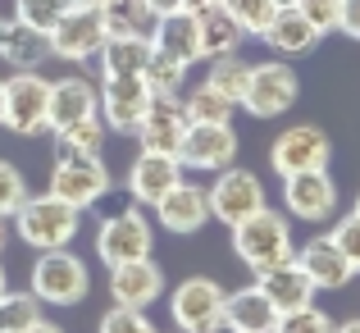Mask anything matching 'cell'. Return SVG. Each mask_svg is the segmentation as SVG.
<instances>
[{"instance_id":"1","label":"cell","mask_w":360,"mask_h":333,"mask_svg":"<svg viewBox=\"0 0 360 333\" xmlns=\"http://www.w3.org/2000/svg\"><path fill=\"white\" fill-rule=\"evenodd\" d=\"M233 251H238V260L246 265L251 274L260 270H274V265L292 260L297 256V242H292V224L283 211H255L246 215L242 224H233Z\"/></svg>"},{"instance_id":"2","label":"cell","mask_w":360,"mask_h":333,"mask_svg":"<svg viewBox=\"0 0 360 333\" xmlns=\"http://www.w3.org/2000/svg\"><path fill=\"white\" fill-rule=\"evenodd\" d=\"M14 228L32 251H60V246H69L73 237H78L82 211H73L69 201L41 192V196H27V201L14 211Z\"/></svg>"},{"instance_id":"3","label":"cell","mask_w":360,"mask_h":333,"mask_svg":"<svg viewBox=\"0 0 360 333\" xmlns=\"http://www.w3.org/2000/svg\"><path fill=\"white\" fill-rule=\"evenodd\" d=\"M27 292H32L41 306H78V301L91 292V270H87L82 256L69 251V246H60V251H37Z\"/></svg>"},{"instance_id":"4","label":"cell","mask_w":360,"mask_h":333,"mask_svg":"<svg viewBox=\"0 0 360 333\" xmlns=\"http://www.w3.org/2000/svg\"><path fill=\"white\" fill-rule=\"evenodd\" d=\"M0 128H9L14 137H41L51 128V78H41V73H14V78H5Z\"/></svg>"},{"instance_id":"5","label":"cell","mask_w":360,"mask_h":333,"mask_svg":"<svg viewBox=\"0 0 360 333\" xmlns=\"http://www.w3.org/2000/svg\"><path fill=\"white\" fill-rule=\"evenodd\" d=\"M224 301H229V292H224L219 279H210V274L183 279L174 288V297H169L174 329H183V333H219L224 329Z\"/></svg>"},{"instance_id":"6","label":"cell","mask_w":360,"mask_h":333,"mask_svg":"<svg viewBox=\"0 0 360 333\" xmlns=\"http://www.w3.org/2000/svg\"><path fill=\"white\" fill-rule=\"evenodd\" d=\"M297 92H301V78L288 60H264V64H251V82H246V96H242V110L251 119H278L297 106Z\"/></svg>"},{"instance_id":"7","label":"cell","mask_w":360,"mask_h":333,"mask_svg":"<svg viewBox=\"0 0 360 333\" xmlns=\"http://www.w3.org/2000/svg\"><path fill=\"white\" fill-rule=\"evenodd\" d=\"M46 192L69 201L73 211H91L96 201L110 196V169L101 156H64V160H55Z\"/></svg>"},{"instance_id":"8","label":"cell","mask_w":360,"mask_h":333,"mask_svg":"<svg viewBox=\"0 0 360 333\" xmlns=\"http://www.w3.org/2000/svg\"><path fill=\"white\" fill-rule=\"evenodd\" d=\"M150 246H155V228H150L146 215H141V206H128V211L110 215V220L96 228V256H101V265H110V270L150 256Z\"/></svg>"},{"instance_id":"9","label":"cell","mask_w":360,"mask_h":333,"mask_svg":"<svg viewBox=\"0 0 360 333\" xmlns=\"http://www.w3.org/2000/svg\"><path fill=\"white\" fill-rule=\"evenodd\" d=\"M328 160H333V142L319 123H292L269 146V165L278 178L306 174V169H328Z\"/></svg>"},{"instance_id":"10","label":"cell","mask_w":360,"mask_h":333,"mask_svg":"<svg viewBox=\"0 0 360 333\" xmlns=\"http://www.w3.org/2000/svg\"><path fill=\"white\" fill-rule=\"evenodd\" d=\"M255 211H264L260 174H251V169H242V165L219 169L214 183H210V220L233 228V224H242L246 215H255Z\"/></svg>"},{"instance_id":"11","label":"cell","mask_w":360,"mask_h":333,"mask_svg":"<svg viewBox=\"0 0 360 333\" xmlns=\"http://www.w3.org/2000/svg\"><path fill=\"white\" fill-rule=\"evenodd\" d=\"M178 165L196 174H219L238 165V132L233 123H187V137L178 146Z\"/></svg>"},{"instance_id":"12","label":"cell","mask_w":360,"mask_h":333,"mask_svg":"<svg viewBox=\"0 0 360 333\" xmlns=\"http://www.w3.org/2000/svg\"><path fill=\"white\" fill-rule=\"evenodd\" d=\"M283 206L301 224H328L338 215V183L328 169H306V174L283 178Z\"/></svg>"},{"instance_id":"13","label":"cell","mask_w":360,"mask_h":333,"mask_svg":"<svg viewBox=\"0 0 360 333\" xmlns=\"http://www.w3.org/2000/svg\"><path fill=\"white\" fill-rule=\"evenodd\" d=\"M101 46H105V18H101V9H78V5L64 9V18L51 32V55L55 60L87 64V60L101 55Z\"/></svg>"},{"instance_id":"14","label":"cell","mask_w":360,"mask_h":333,"mask_svg":"<svg viewBox=\"0 0 360 333\" xmlns=\"http://www.w3.org/2000/svg\"><path fill=\"white\" fill-rule=\"evenodd\" d=\"M150 87L141 73H123V78H105L101 87V119L110 132H137V123L150 110Z\"/></svg>"},{"instance_id":"15","label":"cell","mask_w":360,"mask_h":333,"mask_svg":"<svg viewBox=\"0 0 360 333\" xmlns=\"http://www.w3.org/2000/svg\"><path fill=\"white\" fill-rule=\"evenodd\" d=\"M132 137H137L141 151H150V156H178V146H183V137H187L183 96H155Z\"/></svg>"},{"instance_id":"16","label":"cell","mask_w":360,"mask_h":333,"mask_svg":"<svg viewBox=\"0 0 360 333\" xmlns=\"http://www.w3.org/2000/svg\"><path fill=\"white\" fill-rule=\"evenodd\" d=\"M110 297H115V306L150 310L160 297H165V270H160L150 256L128 260V265H115V270H110Z\"/></svg>"},{"instance_id":"17","label":"cell","mask_w":360,"mask_h":333,"mask_svg":"<svg viewBox=\"0 0 360 333\" xmlns=\"http://www.w3.org/2000/svg\"><path fill=\"white\" fill-rule=\"evenodd\" d=\"M297 265L310 274L315 292H342L347 283L356 279L352 260L338 251V242H333L328 233H315L310 242H301V246H297Z\"/></svg>"},{"instance_id":"18","label":"cell","mask_w":360,"mask_h":333,"mask_svg":"<svg viewBox=\"0 0 360 333\" xmlns=\"http://www.w3.org/2000/svg\"><path fill=\"white\" fill-rule=\"evenodd\" d=\"M150 211H155L160 228H169V233H196V228L210 224V187L183 178V183H178L174 192H165Z\"/></svg>"},{"instance_id":"19","label":"cell","mask_w":360,"mask_h":333,"mask_svg":"<svg viewBox=\"0 0 360 333\" xmlns=\"http://www.w3.org/2000/svg\"><path fill=\"white\" fill-rule=\"evenodd\" d=\"M178 183H183V165H178V156H150V151H141V156L132 160V169H128L132 206H155L160 196L174 192Z\"/></svg>"},{"instance_id":"20","label":"cell","mask_w":360,"mask_h":333,"mask_svg":"<svg viewBox=\"0 0 360 333\" xmlns=\"http://www.w3.org/2000/svg\"><path fill=\"white\" fill-rule=\"evenodd\" d=\"M150 46H155L160 55H169V60L187 64V69H192V64H201V60H205V51H201V18H196V14H187V9L155 18Z\"/></svg>"},{"instance_id":"21","label":"cell","mask_w":360,"mask_h":333,"mask_svg":"<svg viewBox=\"0 0 360 333\" xmlns=\"http://www.w3.org/2000/svg\"><path fill=\"white\" fill-rule=\"evenodd\" d=\"M255 283L264 288V297L283 310H301V306H315V283H310V274L297 265V256L283 265H274V270H260L255 274Z\"/></svg>"},{"instance_id":"22","label":"cell","mask_w":360,"mask_h":333,"mask_svg":"<svg viewBox=\"0 0 360 333\" xmlns=\"http://www.w3.org/2000/svg\"><path fill=\"white\" fill-rule=\"evenodd\" d=\"M87 114H101V92L91 87V78L82 73H64L51 82V132L64 123H78Z\"/></svg>"},{"instance_id":"23","label":"cell","mask_w":360,"mask_h":333,"mask_svg":"<svg viewBox=\"0 0 360 333\" xmlns=\"http://www.w3.org/2000/svg\"><path fill=\"white\" fill-rule=\"evenodd\" d=\"M274 325H278V306L264 297L260 283L229 292V301H224V329H233V333H274Z\"/></svg>"},{"instance_id":"24","label":"cell","mask_w":360,"mask_h":333,"mask_svg":"<svg viewBox=\"0 0 360 333\" xmlns=\"http://www.w3.org/2000/svg\"><path fill=\"white\" fill-rule=\"evenodd\" d=\"M264 46H269L278 60H292V55H306V51H315L319 46V32L310 27V18L301 14L297 5L292 9H278L274 14V23L264 27V37H260Z\"/></svg>"},{"instance_id":"25","label":"cell","mask_w":360,"mask_h":333,"mask_svg":"<svg viewBox=\"0 0 360 333\" xmlns=\"http://www.w3.org/2000/svg\"><path fill=\"white\" fill-rule=\"evenodd\" d=\"M150 51L155 46L141 42V37H105V46H101V73L105 78H123V73H141L150 60Z\"/></svg>"},{"instance_id":"26","label":"cell","mask_w":360,"mask_h":333,"mask_svg":"<svg viewBox=\"0 0 360 333\" xmlns=\"http://www.w3.org/2000/svg\"><path fill=\"white\" fill-rule=\"evenodd\" d=\"M246 42V32H242V23L229 14V9H205L201 14V51H205V60H219V55H238V46Z\"/></svg>"},{"instance_id":"27","label":"cell","mask_w":360,"mask_h":333,"mask_svg":"<svg viewBox=\"0 0 360 333\" xmlns=\"http://www.w3.org/2000/svg\"><path fill=\"white\" fill-rule=\"evenodd\" d=\"M105 132H110L105 119H96V114L55 128V160H64V156H101V151H105Z\"/></svg>"},{"instance_id":"28","label":"cell","mask_w":360,"mask_h":333,"mask_svg":"<svg viewBox=\"0 0 360 333\" xmlns=\"http://www.w3.org/2000/svg\"><path fill=\"white\" fill-rule=\"evenodd\" d=\"M101 18H105V37H141V42H150V32H155V14L141 0H110L101 9Z\"/></svg>"},{"instance_id":"29","label":"cell","mask_w":360,"mask_h":333,"mask_svg":"<svg viewBox=\"0 0 360 333\" xmlns=\"http://www.w3.org/2000/svg\"><path fill=\"white\" fill-rule=\"evenodd\" d=\"M0 60L14 64V73H41V64L51 60V37L14 23V32H9V46H5V55H0Z\"/></svg>"},{"instance_id":"30","label":"cell","mask_w":360,"mask_h":333,"mask_svg":"<svg viewBox=\"0 0 360 333\" xmlns=\"http://www.w3.org/2000/svg\"><path fill=\"white\" fill-rule=\"evenodd\" d=\"M183 114H187V123H233L238 106H233L224 92H214L210 82H196L183 96Z\"/></svg>"},{"instance_id":"31","label":"cell","mask_w":360,"mask_h":333,"mask_svg":"<svg viewBox=\"0 0 360 333\" xmlns=\"http://www.w3.org/2000/svg\"><path fill=\"white\" fill-rule=\"evenodd\" d=\"M205 82H210L214 92H224L233 106H242L246 82H251V64H246L242 55H219V60H210V78Z\"/></svg>"},{"instance_id":"32","label":"cell","mask_w":360,"mask_h":333,"mask_svg":"<svg viewBox=\"0 0 360 333\" xmlns=\"http://www.w3.org/2000/svg\"><path fill=\"white\" fill-rule=\"evenodd\" d=\"M141 78H146L150 96H178V92H183V78H187V64H178V60H169V55L150 51Z\"/></svg>"},{"instance_id":"33","label":"cell","mask_w":360,"mask_h":333,"mask_svg":"<svg viewBox=\"0 0 360 333\" xmlns=\"http://www.w3.org/2000/svg\"><path fill=\"white\" fill-rule=\"evenodd\" d=\"M37 320H41V301L32 292H0V333H23Z\"/></svg>"},{"instance_id":"34","label":"cell","mask_w":360,"mask_h":333,"mask_svg":"<svg viewBox=\"0 0 360 333\" xmlns=\"http://www.w3.org/2000/svg\"><path fill=\"white\" fill-rule=\"evenodd\" d=\"M64 9H69V0H14V23L51 37L55 23L64 18Z\"/></svg>"},{"instance_id":"35","label":"cell","mask_w":360,"mask_h":333,"mask_svg":"<svg viewBox=\"0 0 360 333\" xmlns=\"http://www.w3.org/2000/svg\"><path fill=\"white\" fill-rule=\"evenodd\" d=\"M224 9H229V14L242 23L246 37H264V27H269L274 14H278V5H274V0H224Z\"/></svg>"},{"instance_id":"36","label":"cell","mask_w":360,"mask_h":333,"mask_svg":"<svg viewBox=\"0 0 360 333\" xmlns=\"http://www.w3.org/2000/svg\"><path fill=\"white\" fill-rule=\"evenodd\" d=\"M96 333H160V329L150 325V315L137 310V306H110L105 315H101Z\"/></svg>"},{"instance_id":"37","label":"cell","mask_w":360,"mask_h":333,"mask_svg":"<svg viewBox=\"0 0 360 333\" xmlns=\"http://www.w3.org/2000/svg\"><path fill=\"white\" fill-rule=\"evenodd\" d=\"M27 201V178L18 165L0 160V220H14V211Z\"/></svg>"},{"instance_id":"38","label":"cell","mask_w":360,"mask_h":333,"mask_svg":"<svg viewBox=\"0 0 360 333\" xmlns=\"http://www.w3.org/2000/svg\"><path fill=\"white\" fill-rule=\"evenodd\" d=\"M274 333H333V320L319 306H301V310H283Z\"/></svg>"},{"instance_id":"39","label":"cell","mask_w":360,"mask_h":333,"mask_svg":"<svg viewBox=\"0 0 360 333\" xmlns=\"http://www.w3.org/2000/svg\"><path fill=\"white\" fill-rule=\"evenodd\" d=\"M297 9L310 18V27L319 37L338 32V23H342V0H297Z\"/></svg>"},{"instance_id":"40","label":"cell","mask_w":360,"mask_h":333,"mask_svg":"<svg viewBox=\"0 0 360 333\" xmlns=\"http://www.w3.org/2000/svg\"><path fill=\"white\" fill-rule=\"evenodd\" d=\"M338 242V251L347 256V260H352V270L360 274V215L352 211V215H342V220L333 224V233H328Z\"/></svg>"},{"instance_id":"41","label":"cell","mask_w":360,"mask_h":333,"mask_svg":"<svg viewBox=\"0 0 360 333\" xmlns=\"http://www.w3.org/2000/svg\"><path fill=\"white\" fill-rule=\"evenodd\" d=\"M338 32H347L352 42H360V0H342V23Z\"/></svg>"},{"instance_id":"42","label":"cell","mask_w":360,"mask_h":333,"mask_svg":"<svg viewBox=\"0 0 360 333\" xmlns=\"http://www.w3.org/2000/svg\"><path fill=\"white\" fill-rule=\"evenodd\" d=\"M141 5H146L155 18H165V14H178V9H183V0H141Z\"/></svg>"},{"instance_id":"43","label":"cell","mask_w":360,"mask_h":333,"mask_svg":"<svg viewBox=\"0 0 360 333\" xmlns=\"http://www.w3.org/2000/svg\"><path fill=\"white\" fill-rule=\"evenodd\" d=\"M219 5H224V0H183V9H187V14H196V18H201L205 9H219Z\"/></svg>"},{"instance_id":"44","label":"cell","mask_w":360,"mask_h":333,"mask_svg":"<svg viewBox=\"0 0 360 333\" xmlns=\"http://www.w3.org/2000/svg\"><path fill=\"white\" fill-rule=\"evenodd\" d=\"M23 333H64L60 325H51V320H37V325H27Z\"/></svg>"},{"instance_id":"45","label":"cell","mask_w":360,"mask_h":333,"mask_svg":"<svg viewBox=\"0 0 360 333\" xmlns=\"http://www.w3.org/2000/svg\"><path fill=\"white\" fill-rule=\"evenodd\" d=\"M9 32H14V18H0V55H5V46H9Z\"/></svg>"},{"instance_id":"46","label":"cell","mask_w":360,"mask_h":333,"mask_svg":"<svg viewBox=\"0 0 360 333\" xmlns=\"http://www.w3.org/2000/svg\"><path fill=\"white\" fill-rule=\"evenodd\" d=\"M333 333H360V315H356V320H342V325H333Z\"/></svg>"},{"instance_id":"47","label":"cell","mask_w":360,"mask_h":333,"mask_svg":"<svg viewBox=\"0 0 360 333\" xmlns=\"http://www.w3.org/2000/svg\"><path fill=\"white\" fill-rule=\"evenodd\" d=\"M69 5H78V9H105L110 0H69Z\"/></svg>"},{"instance_id":"48","label":"cell","mask_w":360,"mask_h":333,"mask_svg":"<svg viewBox=\"0 0 360 333\" xmlns=\"http://www.w3.org/2000/svg\"><path fill=\"white\" fill-rule=\"evenodd\" d=\"M5 246H9V220H0V256H5Z\"/></svg>"},{"instance_id":"49","label":"cell","mask_w":360,"mask_h":333,"mask_svg":"<svg viewBox=\"0 0 360 333\" xmlns=\"http://www.w3.org/2000/svg\"><path fill=\"white\" fill-rule=\"evenodd\" d=\"M274 5H278V9H292V5H297V0H274Z\"/></svg>"},{"instance_id":"50","label":"cell","mask_w":360,"mask_h":333,"mask_svg":"<svg viewBox=\"0 0 360 333\" xmlns=\"http://www.w3.org/2000/svg\"><path fill=\"white\" fill-rule=\"evenodd\" d=\"M9 288V283H5V265H0V292H5Z\"/></svg>"},{"instance_id":"51","label":"cell","mask_w":360,"mask_h":333,"mask_svg":"<svg viewBox=\"0 0 360 333\" xmlns=\"http://www.w3.org/2000/svg\"><path fill=\"white\" fill-rule=\"evenodd\" d=\"M0 110H5V78H0Z\"/></svg>"},{"instance_id":"52","label":"cell","mask_w":360,"mask_h":333,"mask_svg":"<svg viewBox=\"0 0 360 333\" xmlns=\"http://www.w3.org/2000/svg\"><path fill=\"white\" fill-rule=\"evenodd\" d=\"M356 215H360V196H356Z\"/></svg>"},{"instance_id":"53","label":"cell","mask_w":360,"mask_h":333,"mask_svg":"<svg viewBox=\"0 0 360 333\" xmlns=\"http://www.w3.org/2000/svg\"><path fill=\"white\" fill-rule=\"evenodd\" d=\"M219 333H233V329H219Z\"/></svg>"},{"instance_id":"54","label":"cell","mask_w":360,"mask_h":333,"mask_svg":"<svg viewBox=\"0 0 360 333\" xmlns=\"http://www.w3.org/2000/svg\"><path fill=\"white\" fill-rule=\"evenodd\" d=\"M174 333H183V329H174Z\"/></svg>"}]
</instances>
